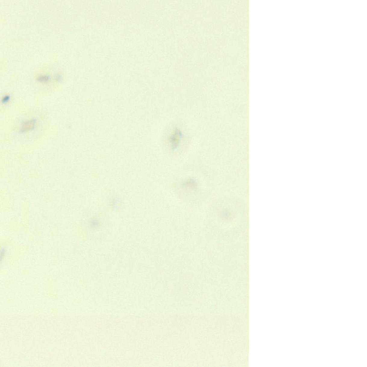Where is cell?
<instances>
[{
  "instance_id": "1",
  "label": "cell",
  "mask_w": 367,
  "mask_h": 367,
  "mask_svg": "<svg viewBox=\"0 0 367 367\" xmlns=\"http://www.w3.org/2000/svg\"><path fill=\"white\" fill-rule=\"evenodd\" d=\"M36 119L25 120L22 122L19 133L20 134L33 130L36 126Z\"/></svg>"
},
{
  "instance_id": "4",
  "label": "cell",
  "mask_w": 367,
  "mask_h": 367,
  "mask_svg": "<svg viewBox=\"0 0 367 367\" xmlns=\"http://www.w3.org/2000/svg\"><path fill=\"white\" fill-rule=\"evenodd\" d=\"M10 98L9 96L8 95H5L4 97H3L2 99V102L3 103H6L9 101Z\"/></svg>"
},
{
  "instance_id": "2",
  "label": "cell",
  "mask_w": 367,
  "mask_h": 367,
  "mask_svg": "<svg viewBox=\"0 0 367 367\" xmlns=\"http://www.w3.org/2000/svg\"><path fill=\"white\" fill-rule=\"evenodd\" d=\"M182 137V133L180 131L177 130L175 131L174 134L170 137V139L171 145L173 148L176 149L178 147L180 141H181Z\"/></svg>"
},
{
  "instance_id": "3",
  "label": "cell",
  "mask_w": 367,
  "mask_h": 367,
  "mask_svg": "<svg viewBox=\"0 0 367 367\" xmlns=\"http://www.w3.org/2000/svg\"><path fill=\"white\" fill-rule=\"evenodd\" d=\"M50 79V76L48 75H41L37 78V80L39 82L46 83L48 82Z\"/></svg>"
}]
</instances>
